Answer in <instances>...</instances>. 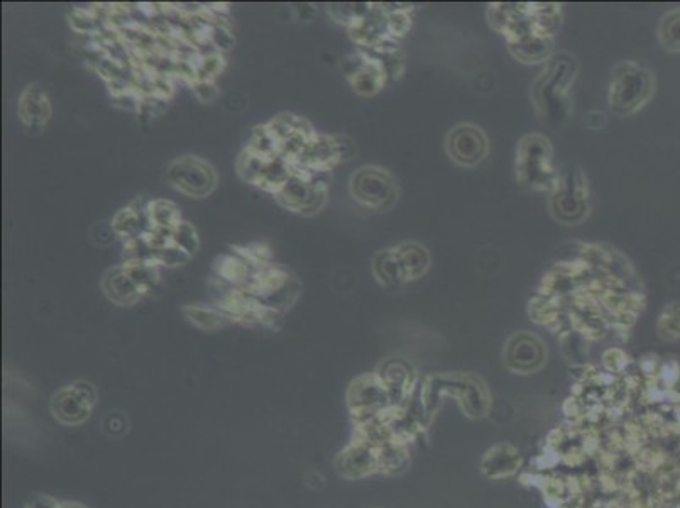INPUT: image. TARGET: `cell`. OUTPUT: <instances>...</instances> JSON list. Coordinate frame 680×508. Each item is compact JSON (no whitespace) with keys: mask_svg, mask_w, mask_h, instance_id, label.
I'll use <instances>...</instances> for the list:
<instances>
[{"mask_svg":"<svg viewBox=\"0 0 680 508\" xmlns=\"http://www.w3.org/2000/svg\"><path fill=\"white\" fill-rule=\"evenodd\" d=\"M545 63L547 67L533 83V102L540 117L560 121L567 116L565 107L569 104V90L576 78L577 63L564 53L550 56Z\"/></svg>","mask_w":680,"mask_h":508,"instance_id":"1","label":"cell"},{"mask_svg":"<svg viewBox=\"0 0 680 508\" xmlns=\"http://www.w3.org/2000/svg\"><path fill=\"white\" fill-rule=\"evenodd\" d=\"M516 180L523 187L554 192L560 172L552 165V146L542 134H528L516 148Z\"/></svg>","mask_w":680,"mask_h":508,"instance_id":"2","label":"cell"},{"mask_svg":"<svg viewBox=\"0 0 680 508\" xmlns=\"http://www.w3.org/2000/svg\"><path fill=\"white\" fill-rule=\"evenodd\" d=\"M655 80L647 68L637 61H621L609 82V107L616 116H631L647 104L653 94Z\"/></svg>","mask_w":680,"mask_h":508,"instance_id":"3","label":"cell"},{"mask_svg":"<svg viewBox=\"0 0 680 508\" xmlns=\"http://www.w3.org/2000/svg\"><path fill=\"white\" fill-rule=\"evenodd\" d=\"M329 197V173L293 168V175L275 199L283 209L298 216H315L324 209Z\"/></svg>","mask_w":680,"mask_h":508,"instance_id":"4","label":"cell"},{"mask_svg":"<svg viewBox=\"0 0 680 508\" xmlns=\"http://www.w3.org/2000/svg\"><path fill=\"white\" fill-rule=\"evenodd\" d=\"M349 192L364 209L386 210L398 200L400 188L386 168L368 165L352 173Z\"/></svg>","mask_w":680,"mask_h":508,"instance_id":"5","label":"cell"},{"mask_svg":"<svg viewBox=\"0 0 680 508\" xmlns=\"http://www.w3.org/2000/svg\"><path fill=\"white\" fill-rule=\"evenodd\" d=\"M166 180L176 192L188 199H207L217 188V172L200 156L185 155L171 161Z\"/></svg>","mask_w":680,"mask_h":508,"instance_id":"6","label":"cell"},{"mask_svg":"<svg viewBox=\"0 0 680 508\" xmlns=\"http://www.w3.org/2000/svg\"><path fill=\"white\" fill-rule=\"evenodd\" d=\"M550 210L557 221L574 226L586 219L589 212V190L584 173L579 168L560 173L559 185L552 192Z\"/></svg>","mask_w":680,"mask_h":508,"instance_id":"7","label":"cell"},{"mask_svg":"<svg viewBox=\"0 0 680 508\" xmlns=\"http://www.w3.org/2000/svg\"><path fill=\"white\" fill-rule=\"evenodd\" d=\"M356 153V146L347 136H329L317 134V138L308 144L302 155L298 156L293 168H302L315 173H330L335 166L351 160Z\"/></svg>","mask_w":680,"mask_h":508,"instance_id":"8","label":"cell"},{"mask_svg":"<svg viewBox=\"0 0 680 508\" xmlns=\"http://www.w3.org/2000/svg\"><path fill=\"white\" fill-rule=\"evenodd\" d=\"M97 390L88 381H75L51 398V414L63 426H80L94 412Z\"/></svg>","mask_w":680,"mask_h":508,"instance_id":"9","label":"cell"},{"mask_svg":"<svg viewBox=\"0 0 680 508\" xmlns=\"http://www.w3.org/2000/svg\"><path fill=\"white\" fill-rule=\"evenodd\" d=\"M445 150L450 160L464 168H474L481 165L489 155L488 136L481 127L471 122L452 127L447 139Z\"/></svg>","mask_w":680,"mask_h":508,"instance_id":"10","label":"cell"},{"mask_svg":"<svg viewBox=\"0 0 680 508\" xmlns=\"http://www.w3.org/2000/svg\"><path fill=\"white\" fill-rule=\"evenodd\" d=\"M344 70L352 90L362 97L378 94L390 77L381 60L369 51L361 50L356 55L349 56L344 63Z\"/></svg>","mask_w":680,"mask_h":508,"instance_id":"11","label":"cell"},{"mask_svg":"<svg viewBox=\"0 0 680 508\" xmlns=\"http://www.w3.org/2000/svg\"><path fill=\"white\" fill-rule=\"evenodd\" d=\"M17 114L22 124L28 127H43L53 114L51 100L38 83H31L22 90L17 102Z\"/></svg>","mask_w":680,"mask_h":508,"instance_id":"12","label":"cell"},{"mask_svg":"<svg viewBox=\"0 0 680 508\" xmlns=\"http://www.w3.org/2000/svg\"><path fill=\"white\" fill-rule=\"evenodd\" d=\"M291 280H293V277H291L290 271L286 270L285 266L271 263V265L253 270L251 277H249L246 285L242 288L253 299L264 302L269 297H273L275 293L280 292L281 288H285Z\"/></svg>","mask_w":680,"mask_h":508,"instance_id":"13","label":"cell"},{"mask_svg":"<svg viewBox=\"0 0 680 508\" xmlns=\"http://www.w3.org/2000/svg\"><path fill=\"white\" fill-rule=\"evenodd\" d=\"M102 290L105 297L119 307H131L143 299V293L139 292L136 283L132 282V278L127 275L126 268L122 265L114 266L105 273L102 278Z\"/></svg>","mask_w":680,"mask_h":508,"instance_id":"14","label":"cell"},{"mask_svg":"<svg viewBox=\"0 0 680 508\" xmlns=\"http://www.w3.org/2000/svg\"><path fill=\"white\" fill-rule=\"evenodd\" d=\"M395 253L405 273L406 283L420 280L430 270L432 258H430L428 249L422 244L403 243L396 246Z\"/></svg>","mask_w":680,"mask_h":508,"instance_id":"15","label":"cell"},{"mask_svg":"<svg viewBox=\"0 0 680 508\" xmlns=\"http://www.w3.org/2000/svg\"><path fill=\"white\" fill-rule=\"evenodd\" d=\"M215 278H219L225 285L231 287H244L251 277V266L242 260L236 253L219 254L214 261Z\"/></svg>","mask_w":680,"mask_h":508,"instance_id":"16","label":"cell"},{"mask_svg":"<svg viewBox=\"0 0 680 508\" xmlns=\"http://www.w3.org/2000/svg\"><path fill=\"white\" fill-rule=\"evenodd\" d=\"M371 270L376 282L383 287H400L406 283L405 273L396 256L395 248L384 249L374 254Z\"/></svg>","mask_w":680,"mask_h":508,"instance_id":"17","label":"cell"},{"mask_svg":"<svg viewBox=\"0 0 680 508\" xmlns=\"http://www.w3.org/2000/svg\"><path fill=\"white\" fill-rule=\"evenodd\" d=\"M511 55L515 56L516 60L523 61V63H540V61L549 60L552 56V38H543L538 34H530L527 38L510 43Z\"/></svg>","mask_w":680,"mask_h":508,"instance_id":"18","label":"cell"},{"mask_svg":"<svg viewBox=\"0 0 680 508\" xmlns=\"http://www.w3.org/2000/svg\"><path fill=\"white\" fill-rule=\"evenodd\" d=\"M183 315L190 324L202 329V331H219L222 327L232 324L229 315H225L222 310L217 309V307H210V305H185Z\"/></svg>","mask_w":680,"mask_h":508,"instance_id":"19","label":"cell"},{"mask_svg":"<svg viewBox=\"0 0 680 508\" xmlns=\"http://www.w3.org/2000/svg\"><path fill=\"white\" fill-rule=\"evenodd\" d=\"M148 229V219H146V207L139 209L136 205L131 204L119 210L114 219H112V231L119 238L126 239L134 238L141 232Z\"/></svg>","mask_w":680,"mask_h":508,"instance_id":"20","label":"cell"},{"mask_svg":"<svg viewBox=\"0 0 680 508\" xmlns=\"http://www.w3.org/2000/svg\"><path fill=\"white\" fill-rule=\"evenodd\" d=\"M122 266L126 268L127 275L132 278V282L136 283L139 292L146 295L151 292L161 278V266L153 260H134L124 261Z\"/></svg>","mask_w":680,"mask_h":508,"instance_id":"21","label":"cell"},{"mask_svg":"<svg viewBox=\"0 0 680 508\" xmlns=\"http://www.w3.org/2000/svg\"><path fill=\"white\" fill-rule=\"evenodd\" d=\"M146 219L149 227H160L173 231L183 219H181L180 209L175 202L166 199L151 200L146 205Z\"/></svg>","mask_w":680,"mask_h":508,"instance_id":"22","label":"cell"},{"mask_svg":"<svg viewBox=\"0 0 680 508\" xmlns=\"http://www.w3.org/2000/svg\"><path fill=\"white\" fill-rule=\"evenodd\" d=\"M291 175H293V165L290 161L278 156L275 160L269 161L258 188L276 197L280 194L281 188L285 187V183L290 180Z\"/></svg>","mask_w":680,"mask_h":508,"instance_id":"23","label":"cell"},{"mask_svg":"<svg viewBox=\"0 0 680 508\" xmlns=\"http://www.w3.org/2000/svg\"><path fill=\"white\" fill-rule=\"evenodd\" d=\"M271 160H275V158H264V156L256 155L251 151L242 150L241 155L237 156L236 160L237 175L241 177L242 182L258 187L261 178H263L264 170Z\"/></svg>","mask_w":680,"mask_h":508,"instance_id":"24","label":"cell"},{"mask_svg":"<svg viewBox=\"0 0 680 508\" xmlns=\"http://www.w3.org/2000/svg\"><path fill=\"white\" fill-rule=\"evenodd\" d=\"M244 150L264 156V158H278V156H281L280 144L273 138V134L269 133L266 124L254 127Z\"/></svg>","mask_w":680,"mask_h":508,"instance_id":"25","label":"cell"},{"mask_svg":"<svg viewBox=\"0 0 680 508\" xmlns=\"http://www.w3.org/2000/svg\"><path fill=\"white\" fill-rule=\"evenodd\" d=\"M232 253L241 256L242 260L246 261L247 265L251 266V270H258V268H263V266L271 265V263H273V253H271L268 244L264 243L234 246V248H232Z\"/></svg>","mask_w":680,"mask_h":508,"instance_id":"26","label":"cell"},{"mask_svg":"<svg viewBox=\"0 0 680 508\" xmlns=\"http://www.w3.org/2000/svg\"><path fill=\"white\" fill-rule=\"evenodd\" d=\"M70 26L78 34H90V36H100L104 31V26L100 23L99 17L95 16L92 9H73L70 14Z\"/></svg>","mask_w":680,"mask_h":508,"instance_id":"27","label":"cell"},{"mask_svg":"<svg viewBox=\"0 0 680 508\" xmlns=\"http://www.w3.org/2000/svg\"><path fill=\"white\" fill-rule=\"evenodd\" d=\"M659 39L665 50L680 51V9L664 16L660 23Z\"/></svg>","mask_w":680,"mask_h":508,"instance_id":"28","label":"cell"},{"mask_svg":"<svg viewBox=\"0 0 680 508\" xmlns=\"http://www.w3.org/2000/svg\"><path fill=\"white\" fill-rule=\"evenodd\" d=\"M371 4H330V16L335 23L344 24L346 28H351L357 19H361L369 11Z\"/></svg>","mask_w":680,"mask_h":508,"instance_id":"29","label":"cell"},{"mask_svg":"<svg viewBox=\"0 0 680 508\" xmlns=\"http://www.w3.org/2000/svg\"><path fill=\"white\" fill-rule=\"evenodd\" d=\"M173 243L180 246L183 251H187L193 258V254L197 253L200 248L197 227L193 226L192 222L181 221L173 229Z\"/></svg>","mask_w":680,"mask_h":508,"instance_id":"30","label":"cell"},{"mask_svg":"<svg viewBox=\"0 0 680 508\" xmlns=\"http://www.w3.org/2000/svg\"><path fill=\"white\" fill-rule=\"evenodd\" d=\"M227 67L222 53H210V55H202V60L198 61L197 65V80H212L219 77L220 73L224 72Z\"/></svg>","mask_w":680,"mask_h":508,"instance_id":"31","label":"cell"},{"mask_svg":"<svg viewBox=\"0 0 680 508\" xmlns=\"http://www.w3.org/2000/svg\"><path fill=\"white\" fill-rule=\"evenodd\" d=\"M190 260H192V256L187 251H183L180 246H176L175 243H170L160 251H156L153 256V261H156L161 268H176V266L187 265Z\"/></svg>","mask_w":680,"mask_h":508,"instance_id":"32","label":"cell"},{"mask_svg":"<svg viewBox=\"0 0 680 508\" xmlns=\"http://www.w3.org/2000/svg\"><path fill=\"white\" fill-rule=\"evenodd\" d=\"M190 87H192L193 94L197 95V99L203 104H212L219 99V89L212 80H195Z\"/></svg>","mask_w":680,"mask_h":508,"instance_id":"33","label":"cell"},{"mask_svg":"<svg viewBox=\"0 0 680 508\" xmlns=\"http://www.w3.org/2000/svg\"><path fill=\"white\" fill-rule=\"evenodd\" d=\"M234 36H232L231 31H229V26L227 24H215L212 28V45L215 46V50L222 53V51L231 50L234 46Z\"/></svg>","mask_w":680,"mask_h":508,"instance_id":"34","label":"cell"},{"mask_svg":"<svg viewBox=\"0 0 680 508\" xmlns=\"http://www.w3.org/2000/svg\"><path fill=\"white\" fill-rule=\"evenodd\" d=\"M58 508H85L83 505H78V503H60V507Z\"/></svg>","mask_w":680,"mask_h":508,"instance_id":"35","label":"cell"}]
</instances>
